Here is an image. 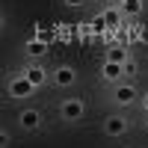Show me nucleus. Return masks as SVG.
<instances>
[{
    "instance_id": "14",
    "label": "nucleus",
    "mask_w": 148,
    "mask_h": 148,
    "mask_svg": "<svg viewBox=\"0 0 148 148\" xmlns=\"http://www.w3.org/2000/svg\"><path fill=\"white\" fill-rule=\"evenodd\" d=\"M86 3V0H62V6H68V9H80Z\"/></svg>"
},
{
    "instance_id": "13",
    "label": "nucleus",
    "mask_w": 148,
    "mask_h": 148,
    "mask_svg": "<svg viewBox=\"0 0 148 148\" xmlns=\"http://www.w3.org/2000/svg\"><path fill=\"white\" fill-rule=\"evenodd\" d=\"M139 110H142V113L148 116V89H145V92L139 95Z\"/></svg>"
},
{
    "instance_id": "11",
    "label": "nucleus",
    "mask_w": 148,
    "mask_h": 148,
    "mask_svg": "<svg viewBox=\"0 0 148 148\" xmlns=\"http://www.w3.org/2000/svg\"><path fill=\"white\" fill-rule=\"evenodd\" d=\"M119 3L125 6L130 15H139V12H142V0H119Z\"/></svg>"
},
{
    "instance_id": "4",
    "label": "nucleus",
    "mask_w": 148,
    "mask_h": 148,
    "mask_svg": "<svg viewBox=\"0 0 148 148\" xmlns=\"http://www.w3.org/2000/svg\"><path fill=\"white\" fill-rule=\"evenodd\" d=\"M104 133L107 136H113V139H119V136H125V133L130 130V119L127 116H121V113H113V116H107L104 119Z\"/></svg>"
},
{
    "instance_id": "2",
    "label": "nucleus",
    "mask_w": 148,
    "mask_h": 148,
    "mask_svg": "<svg viewBox=\"0 0 148 148\" xmlns=\"http://www.w3.org/2000/svg\"><path fill=\"white\" fill-rule=\"evenodd\" d=\"M86 116V101L83 98H62L59 101V119L65 121V125H77V121H83Z\"/></svg>"
},
{
    "instance_id": "5",
    "label": "nucleus",
    "mask_w": 148,
    "mask_h": 148,
    "mask_svg": "<svg viewBox=\"0 0 148 148\" xmlns=\"http://www.w3.org/2000/svg\"><path fill=\"white\" fill-rule=\"evenodd\" d=\"M21 74H24V77H27V80L36 86V89H42V86L51 83V71H47L42 62H27V65L21 68Z\"/></svg>"
},
{
    "instance_id": "12",
    "label": "nucleus",
    "mask_w": 148,
    "mask_h": 148,
    "mask_svg": "<svg viewBox=\"0 0 148 148\" xmlns=\"http://www.w3.org/2000/svg\"><path fill=\"white\" fill-rule=\"evenodd\" d=\"M136 71H139L136 59H133V56H127V59H125V74H127V77H136Z\"/></svg>"
},
{
    "instance_id": "10",
    "label": "nucleus",
    "mask_w": 148,
    "mask_h": 148,
    "mask_svg": "<svg viewBox=\"0 0 148 148\" xmlns=\"http://www.w3.org/2000/svg\"><path fill=\"white\" fill-rule=\"evenodd\" d=\"M127 56H130V51H127L125 45H110V47H107V56H104V59H110V62H125Z\"/></svg>"
},
{
    "instance_id": "6",
    "label": "nucleus",
    "mask_w": 148,
    "mask_h": 148,
    "mask_svg": "<svg viewBox=\"0 0 148 148\" xmlns=\"http://www.w3.org/2000/svg\"><path fill=\"white\" fill-rule=\"evenodd\" d=\"M51 83L56 86V89H71V86L77 83V71H74L71 65H56L51 71Z\"/></svg>"
},
{
    "instance_id": "1",
    "label": "nucleus",
    "mask_w": 148,
    "mask_h": 148,
    "mask_svg": "<svg viewBox=\"0 0 148 148\" xmlns=\"http://www.w3.org/2000/svg\"><path fill=\"white\" fill-rule=\"evenodd\" d=\"M139 95L142 92L133 86V80H125V83H116L110 89V101L116 107H133V104H139Z\"/></svg>"
},
{
    "instance_id": "9",
    "label": "nucleus",
    "mask_w": 148,
    "mask_h": 148,
    "mask_svg": "<svg viewBox=\"0 0 148 148\" xmlns=\"http://www.w3.org/2000/svg\"><path fill=\"white\" fill-rule=\"evenodd\" d=\"M24 53H27L33 62H36L39 56L47 53V42H45V39H27V42H24Z\"/></svg>"
},
{
    "instance_id": "8",
    "label": "nucleus",
    "mask_w": 148,
    "mask_h": 148,
    "mask_svg": "<svg viewBox=\"0 0 148 148\" xmlns=\"http://www.w3.org/2000/svg\"><path fill=\"white\" fill-rule=\"evenodd\" d=\"M125 62H110V59H104L101 62V80H107V83H125Z\"/></svg>"
},
{
    "instance_id": "7",
    "label": "nucleus",
    "mask_w": 148,
    "mask_h": 148,
    "mask_svg": "<svg viewBox=\"0 0 148 148\" xmlns=\"http://www.w3.org/2000/svg\"><path fill=\"white\" fill-rule=\"evenodd\" d=\"M42 110H36V107H27V110H21V113H18V127L21 130H39L42 127Z\"/></svg>"
},
{
    "instance_id": "3",
    "label": "nucleus",
    "mask_w": 148,
    "mask_h": 148,
    "mask_svg": "<svg viewBox=\"0 0 148 148\" xmlns=\"http://www.w3.org/2000/svg\"><path fill=\"white\" fill-rule=\"evenodd\" d=\"M6 95L12 98V101H27V98L36 95V86L18 71V74H12V77L6 80Z\"/></svg>"
},
{
    "instance_id": "15",
    "label": "nucleus",
    "mask_w": 148,
    "mask_h": 148,
    "mask_svg": "<svg viewBox=\"0 0 148 148\" xmlns=\"http://www.w3.org/2000/svg\"><path fill=\"white\" fill-rule=\"evenodd\" d=\"M145 127H148V116H145Z\"/></svg>"
}]
</instances>
